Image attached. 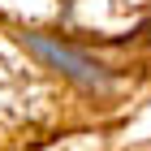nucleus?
<instances>
[{
    "instance_id": "f257e3e1",
    "label": "nucleus",
    "mask_w": 151,
    "mask_h": 151,
    "mask_svg": "<svg viewBox=\"0 0 151 151\" xmlns=\"http://www.w3.org/2000/svg\"><path fill=\"white\" fill-rule=\"evenodd\" d=\"M22 43H26V52H35V56L43 60L47 69H56L60 78H69L78 91H86V95H112V86H116L112 69L99 65L91 52H82V47L65 43V39H56V35H22Z\"/></svg>"
}]
</instances>
